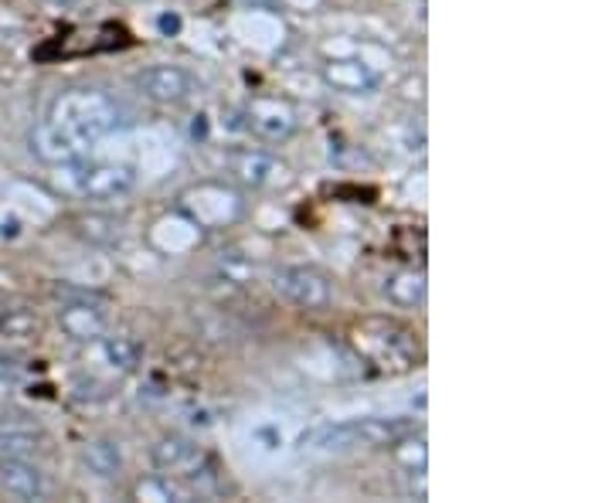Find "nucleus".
Listing matches in <instances>:
<instances>
[{
	"mask_svg": "<svg viewBox=\"0 0 612 503\" xmlns=\"http://www.w3.org/2000/svg\"><path fill=\"white\" fill-rule=\"evenodd\" d=\"M130 123L127 109L96 85H76L51 99L44 120L31 133V150L44 163H69L86 157L99 140Z\"/></svg>",
	"mask_w": 612,
	"mask_h": 503,
	"instance_id": "f257e3e1",
	"label": "nucleus"
},
{
	"mask_svg": "<svg viewBox=\"0 0 612 503\" xmlns=\"http://www.w3.org/2000/svg\"><path fill=\"white\" fill-rule=\"evenodd\" d=\"M351 348L378 374H405L419 361V338L402 320L368 316L351 326Z\"/></svg>",
	"mask_w": 612,
	"mask_h": 503,
	"instance_id": "f03ea898",
	"label": "nucleus"
},
{
	"mask_svg": "<svg viewBox=\"0 0 612 503\" xmlns=\"http://www.w3.org/2000/svg\"><path fill=\"white\" fill-rule=\"evenodd\" d=\"M415 432L412 419H348L338 425H317L303 432L300 450L320 453H354V450H392V445Z\"/></svg>",
	"mask_w": 612,
	"mask_h": 503,
	"instance_id": "7ed1b4c3",
	"label": "nucleus"
},
{
	"mask_svg": "<svg viewBox=\"0 0 612 503\" xmlns=\"http://www.w3.org/2000/svg\"><path fill=\"white\" fill-rule=\"evenodd\" d=\"M54 188L79 201H117L137 188V171L127 163H89L86 157L54 163Z\"/></svg>",
	"mask_w": 612,
	"mask_h": 503,
	"instance_id": "20e7f679",
	"label": "nucleus"
},
{
	"mask_svg": "<svg viewBox=\"0 0 612 503\" xmlns=\"http://www.w3.org/2000/svg\"><path fill=\"white\" fill-rule=\"evenodd\" d=\"M181 211L194 221L198 229H225L242 218L245 201L229 184L204 181V184H194L191 191L181 194Z\"/></svg>",
	"mask_w": 612,
	"mask_h": 503,
	"instance_id": "39448f33",
	"label": "nucleus"
},
{
	"mask_svg": "<svg viewBox=\"0 0 612 503\" xmlns=\"http://www.w3.org/2000/svg\"><path fill=\"white\" fill-rule=\"evenodd\" d=\"M272 290L300 310H327L333 300V283L313 265H283L272 272Z\"/></svg>",
	"mask_w": 612,
	"mask_h": 503,
	"instance_id": "423d86ee",
	"label": "nucleus"
},
{
	"mask_svg": "<svg viewBox=\"0 0 612 503\" xmlns=\"http://www.w3.org/2000/svg\"><path fill=\"white\" fill-rule=\"evenodd\" d=\"M242 117H245V127L269 143H280L297 133V109L280 95H255Z\"/></svg>",
	"mask_w": 612,
	"mask_h": 503,
	"instance_id": "0eeeda50",
	"label": "nucleus"
},
{
	"mask_svg": "<svg viewBox=\"0 0 612 503\" xmlns=\"http://www.w3.org/2000/svg\"><path fill=\"white\" fill-rule=\"evenodd\" d=\"M59 296H66V303L59 310V323H62V330L69 333L72 341L89 344V341L106 338L109 313H106V306L99 300L79 296V293H69V290H59Z\"/></svg>",
	"mask_w": 612,
	"mask_h": 503,
	"instance_id": "6e6552de",
	"label": "nucleus"
},
{
	"mask_svg": "<svg viewBox=\"0 0 612 503\" xmlns=\"http://www.w3.org/2000/svg\"><path fill=\"white\" fill-rule=\"evenodd\" d=\"M229 171L249 188H287L290 167L262 150H235L229 157Z\"/></svg>",
	"mask_w": 612,
	"mask_h": 503,
	"instance_id": "1a4fd4ad",
	"label": "nucleus"
},
{
	"mask_svg": "<svg viewBox=\"0 0 612 503\" xmlns=\"http://www.w3.org/2000/svg\"><path fill=\"white\" fill-rule=\"evenodd\" d=\"M137 89L140 95H147L150 102L160 105H178L194 92V79L178 69V66H150L137 76Z\"/></svg>",
	"mask_w": 612,
	"mask_h": 503,
	"instance_id": "9d476101",
	"label": "nucleus"
},
{
	"mask_svg": "<svg viewBox=\"0 0 612 503\" xmlns=\"http://www.w3.org/2000/svg\"><path fill=\"white\" fill-rule=\"evenodd\" d=\"M320 76L330 89L348 92V95H368L378 89V72L364 66L361 59H330L320 69Z\"/></svg>",
	"mask_w": 612,
	"mask_h": 503,
	"instance_id": "9b49d317",
	"label": "nucleus"
},
{
	"mask_svg": "<svg viewBox=\"0 0 612 503\" xmlns=\"http://www.w3.org/2000/svg\"><path fill=\"white\" fill-rule=\"evenodd\" d=\"M0 486L21 500H38L44 493L38 466H31L24 456H0Z\"/></svg>",
	"mask_w": 612,
	"mask_h": 503,
	"instance_id": "f8f14e48",
	"label": "nucleus"
},
{
	"mask_svg": "<svg viewBox=\"0 0 612 503\" xmlns=\"http://www.w3.org/2000/svg\"><path fill=\"white\" fill-rule=\"evenodd\" d=\"M384 296L395 306L409 310L425 300V272L422 269H399L384 279Z\"/></svg>",
	"mask_w": 612,
	"mask_h": 503,
	"instance_id": "ddd939ff",
	"label": "nucleus"
},
{
	"mask_svg": "<svg viewBox=\"0 0 612 503\" xmlns=\"http://www.w3.org/2000/svg\"><path fill=\"white\" fill-rule=\"evenodd\" d=\"M194 456H198V445H194L191 439L178 435V432L160 435L157 445L150 450V460H153V466H160V470H184L188 463H194Z\"/></svg>",
	"mask_w": 612,
	"mask_h": 503,
	"instance_id": "4468645a",
	"label": "nucleus"
},
{
	"mask_svg": "<svg viewBox=\"0 0 612 503\" xmlns=\"http://www.w3.org/2000/svg\"><path fill=\"white\" fill-rule=\"evenodd\" d=\"M82 463L92 476L99 480H113L123 470V456H120V445L109 442V439H96L82 450Z\"/></svg>",
	"mask_w": 612,
	"mask_h": 503,
	"instance_id": "2eb2a0df",
	"label": "nucleus"
},
{
	"mask_svg": "<svg viewBox=\"0 0 612 503\" xmlns=\"http://www.w3.org/2000/svg\"><path fill=\"white\" fill-rule=\"evenodd\" d=\"M41 330V323H38V313L34 310H28V306H0V333L4 338H14V341H28V338H34V333Z\"/></svg>",
	"mask_w": 612,
	"mask_h": 503,
	"instance_id": "dca6fc26",
	"label": "nucleus"
},
{
	"mask_svg": "<svg viewBox=\"0 0 612 503\" xmlns=\"http://www.w3.org/2000/svg\"><path fill=\"white\" fill-rule=\"evenodd\" d=\"M102 351H106V361L113 364V371H120V374L133 371L140 364V354H143L140 344L133 338H127V333H120V338H106Z\"/></svg>",
	"mask_w": 612,
	"mask_h": 503,
	"instance_id": "f3484780",
	"label": "nucleus"
},
{
	"mask_svg": "<svg viewBox=\"0 0 612 503\" xmlns=\"http://www.w3.org/2000/svg\"><path fill=\"white\" fill-rule=\"evenodd\" d=\"M137 496H140V500H178V503L194 500V493H191L184 483L171 480V476H153V480L140 483V486H137Z\"/></svg>",
	"mask_w": 612,
	"mask_h": 503,
	"instance_id": "a211bd4d",
	"label": "nucleus"
},
{
	"mask_svg": "<svg viewBox=\"0 0 612 503\" xmlns=\"http://www.w3.org/2000/svg\"><path fill=\"white\" fill-rule=\"evenodd\" d=\"M79 232L86 235V239H92V242H117V235H120V225L113 218H99V214H89V218H82L79 221Z\"/></svg>",
	"mask_w": 612,
	"mask_h": 503,
	"instance_id": "6ab92c4d",
	"label": "nucleus"
},
{
	"mask_svg": "<svg viewBox=\"0 0 612 503\" xmlns=\"http://www.w3.org/2000/svg\"><path fill=\"white\" fill-rule=\"evenodd\" d=\"M38 450V439L28 432H0V456H31Z\"/></svg>",
	"mask_w": 612,
	"mask_h": 503,
	"instance_id": "aec40b11",
	"label": "nucleus"
},
{
	"mask_svg": "<svg viewBox=\"0 0 612 503\" xmlns=\"http://www.w3.org/2000/svg\"><path fill=\"white\" fill-rule=\"evenodd\" d=\"M157 28H160L163 34H178V28H181V21H178L174 14H163V18L157 21Z\"/></svg>",
	"mask_w": 612,
	"mask_h": 503,
	"instance_id": "412c9836",
	"label": "nucleus"
}]
</instances>
